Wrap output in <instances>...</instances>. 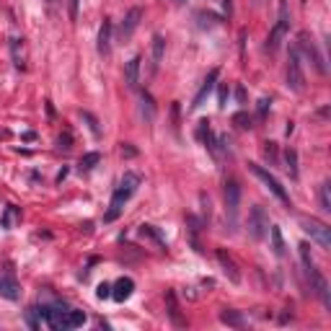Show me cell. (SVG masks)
I'll return each mask as SVG.
<instances>
[{
  "instance_id": "1",
  "label": "cell",
  "mask_w": 331,
  "mask_h": 331,
  "mask_svg": "<svg viewBox=\"0 0 331 331\" xmlns=\"http://www.w3.org/2000/svg\"><path fill=\"white\" fill-rule=\"evenodd\" d=\"M248 171H251L254 176H256L259 182H262V184H264L269 192H272V194H274V197H277L282 204H290V194L284 192V186L277 182V176H274V174H269L266 168H262V166H256V163H248Z\"/></svg>"
},
{
  "instance_id": "2",
  "label": "cell",
  "mask_w": 331,
  "mask_h": 331,
  "mask_svg": "<svg viewBox=\"0 0 331 331\" xmlns=\"http://www.w3.org/2000/svg\"><path fill=\"white\" fill-rule=\"evenodd\" d=\"M300 228L306 233H310L313 240H318L321 248H331V228L326 222L316 220V218H300Z\"/></svg>"
},
{
  "instance_id": "3",
  "label": "cell",
  "mask_w": 331,
  "mask_h": 331,
  "mask_svg": "<svg viewBox=\"0 0 331 331\" xmlns=\"http://www.w3.org/2000/svg\"><path fill=\"white\" fill-rule=\"evenodd\" d=\"M288 28H290V18H288V3H280V18H277V24H274V28H272V34H269V39H266V50L269 52H277L280 50V44H282V39H284V34H288Z\"/></svg>"
},
{
  "instance_id": "4",
  "label": "cell",
  "mask_w": 331,
  "mask_h": 331,
  "mask_svg": "<svg viewBox=\"0 0 331 331\" xmlns=\"http://www.w3.org/2000/svg\"><path fill=\"white\" fill-rule=\"evenodd\" d=\"M288 86L292 91H303L306 88V75H303V68H300V52L298 50H290V60H288Z\"/></svg>"
},
{
  "instance_id": "5",
  "label": "cell",
  "mask_w": 331,
  "mask_h": 331,
  "mask_svg": "<svg viewBox=\"0 0 331 331\" xmlns=\"http://www.w3.org/2000/svg\"><path fill=\"white\" fill-rule=\"evenodd\" d=\"M269 230V218L262 207H251V212H248V236L254 240H262Z\"/></svg>"
},
{
  "instance_id": "6",
  "label": "cell",
  "mask_w": 331,
  "mask_h": 331,
  "mask_svg": "<svg viewBox=\"0 0 331 331\" xmlns=\"http://www.w3.org/2000/svg\"><path fill=\"white\" fill-rule=\"evenodd\" d=\"M298 47L303 50V54H306V57L310 60V62H313V68H316V70H318L321 75H326L324 57L318 54V50H316V42H313V39H310L306 32H300V34H298Z\"/></svg>"
},
{
  "instance_id": "7",
  "label": "cell",
  "mask_w": 331,
  "mask_h": 331,
  "mask_svg": "<svg viewBox=\"0 0 331 331\" xmlns=\"http://www.w3.org/2000/svg\"><path fill=\"white\" fill-rule=\"evenodd\" d=\"M306 274H308V280H310V284H313V292L318 295L321 300H324V306L326 308H331V295H328V284H326V280H324V274L316 269V264L310 262L308 266H306Z\"/></svg>"
},
{
  "instance_id": "8",
  "label": "cell",
  "mask_w": 331,
  "mask_h": 331,
  "mask_svg": "<svg viewBox=\"0 0 331 331\" xmlns=\"http://www.w3.org/2000/svg\"><path fill=\"white\" fill-rule=\"evenodd\" d=\"M132 197V192L130 189H124V186H119L116 192H114V197H112V204H109V212L104 215V222H114L119 215H122V210H124V204H127V200Z\"/></svg>"
},
{
  "instance_id": "9",
  "label": "cell",
  "mask_w": 331,
  "mask_h": 331,
  "mask_svg": "<svg viewBox=\"0 0 331 331\" xmlns=\"http://www.w3.org/2000/svg\"><path fill=\"white\" fill-rule=\"evenodd\" d=\"M238 204H240V186L238 182H228L225 184V210H228L230 218L238 215Z\"/></svg>"
},
{
  "instance_id": "10",
  "label": "cell",
  "mask_w": 331,
  "mask_h": 331,
  "mask_svg": "<svg viewBox=\"0 0 331 331\" xmlns=\"http://www.w3.org/2000/svg\"><path fill=\"white\" fill-rule=\"evenodd\" d=\"M140 18H142V8H132L124 21H122V28H119V36H122V42H127L132 34H134V28L140 26Z\"/></svg>"
},
{
  "instance_id": "11",
  "label": "cell",
  "mask_w": 331,
  "mask_h": 331,
  "mask_svg": "<svg viewBox=\"0 0 331 331\" xmlns=\"http://www.w3.org/2000/svg\"><path fill=\"white\" fill-rule=\"evenodd\" d=\"M218 75H220V70H210V75L204 78V83H202V88L197 91V96H194V104H192V109H200L202 104L207 101V96L212 94V88H215V80H218Z\"/></svg>"
},
{
  "instance_id": "12",
  "label": "cell",
  "mask_w": 331,
  "mask_h": 331,
  "mask_svg": "<svg viewBox=\"0 0 331 331\" xmlns=\"http://www.w3.org/2000/svg\"><path fill=\"white\" fill-rule=\"evenodd\" d=\"M134 292V282L130 277H119L114 284H112V298L116 300V303H124V300Z\"/></svg>"
},
{
  "instance_id": "13",
  "label": "cell",
  "mask_w": 331,
  "mask_h": 331,
  "mask_svg": "<svg viewBox=\"0 0 331 331\" xmlns=\"http://www.w3.org/2000/svg\"><path fill=\"white\" fill-rule=\"evenodd\" d=\"M98 54L109 57L112 54V21L104 18L101 28H98Z\"/></svg>"
},
{
  "instance_id": "14",
  "label": "cell",
  "mask_w": 331,
  "mask_h": 331,
  "mask_svg": "<svg viewBox=\"0 0 331 331\" xmlns=\"http://www.w3.org/2000/svg\"><path fill=\"white\" fill-rule=\"evenodd\" d=\"M140 62H142V57L140 54H134L130 62L124 65V83L130 88H138V78H140Z\"/></svg>"
},
{
  "instance_id": "15",
  "label": "cell",
  "mask_w": 331,
  "mask_h": 331,
  "mask_svg": "<svg viewBox=\"0 0 331 331\" xmlns=\"http://www.w3.org/2000/svg\"><path fill=\"white\" fill-rule=\"evenodd\" d=\"M218 262H220V266H222V272L230 277V282H240V272H238V266H236V262L225 254L222 248L218 251Z\"/></svg>"
},
{
  "instance_id": "16",
  "label": "cell",
  "mask_w": 331,
  "mask_h": 331,
  "mask_svg": "<svg viewBox=\"0 0 331 331\" xmlns=\"http://www.w3.org/2000/svg\"><path fill=\"white\" fill-rule=\"evenodd\" d=\"M18 295H21V288H18L16 280H13V277H0V298L18 300Z\"/></svg>"
},
{
  "instance_id": "17",
  "label": "cell",
  "mask_w": 331,
  "mask_h": 331,
  "mask_svg": "<svg viewBox=\"0 0 331 331\" xmlns=\"http://www.w3.org/2000/svg\"><path fill=\"white\" fill-rule=\"evenodd\" d=\"M220 321H222L225 326H233V328H244V326H246L244 313H240V310H233V308L220 310Z\"/></svg>"
},
{
  "instance_id": "18",
  "label": "cell",
  "mask_w": 331,
  "mask_h": 331,
  "mask_svg": "<svg viewBox=\"0 0 331 331\" xmlns=\"http://www.w3.org/2000/svg\"><path fill=\"white\" fill-rule=\"evenodd\" d=\"M10 52H13V65H16L18 70L26 68V54H24V39L13 36L10 39Z\"/></svg>"
},
{
  "instance_id": "19",
  "label": "cell",
  "mask_w": 331,
  "mask_h": 331,
  "mask_svg": "<svg viewBox=\"0 0 331 331\" xmlns=\"http://www.w3.org/2000/svg\"><path fill=\"white\" fill-rule=\"evenodd\" d=\"M269 236H272V248H274V254L277 256H284V238H282V230L277 228V225H269Z\"/></svg>"
},
{
  "instance_id": "20",
  "label": "cell",
  "mask_w": 331,
  "mask_h": 331,
  "mask_svg": "<svg viewBox=\"0 0 331 331\" xmlns=\"http://www.w3.org/2000/svg\"><path fill=\"white\" fill-rule=\"evenodd\" d=\"M16 222H21V210L13 207V204H8L6 212H3V220H0V225H3V228H13Z\"/></svg>"
},
{
  "instance_id": "21",
  "label": "cell",
  "mask_w": 331,
  "mask_h": 331,
  "mask_svg": "<svg viewBox=\"0 0 331 331\" xmlns=\"http://www.w3.org/2000/svg\"><path fill=\"white\" fill-rule=\"evenodd\" d=\"M163 52H166V39L156 34L153 36V70H158V65L163 62Z\"/></svg>"
},
{
  "instance_id": "22",
  "label": "cell",
  "mask_w": 331,
  "mask_h": 331,
  "mask_svg": "<svg viewBox=\"0 0 331 331\" xmlns=\"http://www.w3.org/2000/svg\"><path fill=\"white\" fill-rule=\"evenodd\" d=\"M284 168H288L290 178H298V153H295L292 148L284 150Z\"/></svg>"
},
{
  "instance_id": "23",
  "label": "cell",
  "mask_w": 331,
  "mask_h": 331,
  "mask_svg": "<svg viewBox=\"0 0 331 331\" xmlns=\"http://www.w3.org/2000/svg\"><path fill=\"white\" fill-rule=\"evenodd\" d=\"M140 236H142V238H150V240H153V244H156L158 248H163V251H166L163 238L156 233V228H153V225H140Z\"/></svg>"
},
{
  "instance_id": "24",
  "label": "cell",
  "mask_w": 331,
  "mask_h": 331,
  "mask_svg": "<svg viewBox=\"0 0 331 331\" xmlns=\"http://www.w3.org/2000/svg\"><path fill=\"white\" fill-rule=\"evenodd\" d=\"M68 328H78V326H83L86 324V313L83 310H68Z\"/></svg>"
},
{
  "instance_id": "25",
  "label": "cell",
  "mask_w": 331,
  "mask_h": 331,
  "mask_svg": "<svg viewBox=\"0 0 331 331\" xmlns=\"http://www.w3.org/2000/svg\"><path fill=\"white\" fill-rule=\"evenodd\" d=\"M98 160H101V153H86V156L80 158V171H91V168H96Z\"/></svg>"
},
{
  "instance_id": "26",
  "label": "cell",
  "mask_w": 331,
  "mask_h": 331,
  "mask_svg": "<svg viewBox=\"0 0 331 331\" xmlns=\"http://www.w3.org/2000/svg\"><path fill=\"white\" fill-rule=\"evenodd\" d=\"M262 153H264V158H266L269 163H272V166H277V163H280V156H277V142H264Z\"/></svg>"
},
{
  "instance_id": "27",
  "label": "cell",
  "mask_w": 331,
  "mask_h": 331,
  "mask_svg": "<svg viewBox=\"0 0 331 331\" xmlns=\"http://www.w3.org/2000/svg\"><path fill=\"white\" fill-rule=\"evenodd\" d=\"M168 316H171V321H174V326H184L186 321L178 316V308H176V300H174V295H168Z\"/></svg>"
},
{
  "instance_id": "28",
  "label": "cell",
  "mask_w": 331,
  "mask_h": 331,
  "mask_svg": "<svg viewBox=\"0 0 331 331\" xmlns=\"http://www.w3.org/2000/svg\"><path fill=\"white\" fill-rule=\"evenodd\" d=\"M138 184H140V176L138 174H124V178H122V184H119V186H124V189H130L132 194H134V189H138Z\"/></svg>"
},
{
  "instance_id": "29",
  "label": "cell",
  "mask_w": 331,
  "mask_h": 331,
  "mask_svg": "<svg viewBox=\"0 0 331 331\" xmlns=\"http://www.w3.org/2000/svg\"><path fill=\"white\" fill-rule=\"evenodd\" d=\"M233 124H236L238 130H248V127H251V116H248L246 112H238V114L233 116Z\"/></svg>"
},
{
  "instance_id": "30",
  "label": "cell",
  "mask_w": 331,
  "mask_h": 331,
  "mask_svg": "<svg viewBox=\"0 0 331 331\" xmlns=\"http://www.w3.org/2000/svg\"><path fill=\"white\" fill-rule=\"evenodd\" d=\"M83 119L88 122V127H91V132H94V138H101V127H98V119L91 114V112H83Z\"/></svg>"
},
{
  "instance_id": "31",
  "label": "cell",
  "mask_w": 331,
  "mask_h": 331,
  "mask_svg": "<svg viewBox=\"0 0 331 331\" xmlns=\"http://www.w3.org/2000/svg\"><path fill=\"white\" fill-rule=\"evenodd\" d=\"M197 18H200V26H215L220 24V16H215V13H197Z\"/></svg>"
},
{
  "instance_id": "32",
  "label": "cell",
  "mask_w": 331,
  "mask_h": 331,
  "mask_svg": "<svg viewBox=\"0 0 331 331\" xmlns=\"http://www.w3.org/2000/svg\"><path fill=\"white\" fill-rule=\"evenodd\" d=\"M328 182L321 186V207H324V212H331V197H328Z\"/></svg>"
},
{
  "instance_id": "33",
  "label": "cell",
  "mask_w": 331,
  "mask_h": 331,
  "mask_svg": "<svg viewBox=\"0 0 331 331\" xmlns=\"http://www.w3.org/2000/svg\"><path fill=\"white\" fill-rule=\"evenodd\" d=\"M142 114H148V119L156 116V109H153V98H150L148 94H142Z\"/></svg>"
},
{
  "instance_id": "34",
  "label": "cell",
  "mask_w": 331,
  "mask_h": 331,
  "mask_svg": "<svg viewBox=\"0 0 331 331\" xmlns=\"http://www.w3.org/2000/svg\"><path fill=\"white\" fill-rule=\"evenodd\" d=\"M57 148H60V150H70V148H72V138H70V132L60 134V138H57Z\"/></svg>"
},
{
  "instance_id": "35",
  "label": "cell",
  "mask_w": 331,
  "mask_h": 331,
  "mask_svg": "<svg viewBox=\"0 0 331 331\" xmlns=\"http://www.w3.org/2000/svg\"><path fill=\"white\" fill-rule=\"evenodd\" d=\"M96 295H98V300H106V298H112V284H98V290H96Z\"/></svg>"
},
{
  "instance_id": "36",
  "label": "cell",
  "mask_w": 331,
  "mask_h": 331,
  "mask_svg": "<svg viewBox=\"0 0 331 331\" xmlns=\"http://www.w3.org/2000/svg\"><path fill=\"white\" fill-rule=\"evenodd\" d=\"M207 134H210V122H207V119H202V122H200V127H197V138L204 142V138H207Z\"/></svg>"
},
{
  "instance_id": "37",
  "label": "cell",
  "mask_w": 331,
  "mask_h": 331,
  "mask_svg": "<svg viewBox=\"0 0 331 331\" xmlns=\"http://www.w3.org/2000/svg\"><path fill=\"white\" fill-rule=\"evenodd\" d=\"M26 321H28V326H32V328H39V321H36V308H32V310L26 313Z\"/></svg>"
},
{
  "instance_id": "38",
  "label": "cell",
  "mask_w": 331,
  "mask_h": 331,
  "mask_svg": "<svg viewBox=\"0 0 331 331\" xmlns=\"http://www.w3.org/2000/svg\"><path fill=\"white\" fill-rule=\"evenodd\" d=\"M225 104H228V88H220V96H218V106L225 109Z\"/></svg>"
},
{
  "instance_id": "39",
  "label": "cell",
  "mask_w": 331,
  "mask_h": 331,
  "mask_svg": "<svg viewBox=\"0 0 331 331\" xmlns=\"http://www.w3.org/2000/svg\"><path fill=\"white\" fill-rule=\"evenodd\" d=\"M269 104H272L269 98H262V101H259V116H262V119H264V116H266V112H269Z\"/></svg>"
},
{
  "instance_id": "40",
  "label": "cell",
  "mask_w": 331,
  "mask_h": 331,
  "mask_svg": "<svg viewBox=\"0 0 331 331\" xmlns=\"http://www.w3.org/2000/svg\"><path fill=\"white\" fill-rule=\"evenodd\" d=\"M70 16H78V0H70Z\"/></svg>"
},
{
  "instance_id": "41",
  "label": "cell",
  "mask_w": 331,
  "mask_h": 331,
  "mask_svg": "<svg viewBox=\"0 0 331 331\" xmlns=\"http://www.w3.org/2000/svg\"><path fill=\"white\" fill-rule=\"evenodd\" d=\"M222 8H225V13L230 16V13H233V0H222Z\"/></svg>"
},
{
  "instance_id": "42",
  "label": "cell",
  "mask_w": 331,
  "mask_h": 331,
  "mask_svg": "<svg viewBox=\"0 0 331 331\" xmlns=\"http://www.w3.org/2000/svg\"><path fill=\"white\" fill-rule=\"evenodd\" d=\"M122 156H130L132 158V156H138V150H134V148H122Z\"/></svg>"
},
{
  "instance_id": "43",
  "label": "cell",
  "mask_w": 331,
  "mask_h": 331,
  "mask_svg": "<svg viewBox=\"0 0 331 331\" xmlns=\"http://www.w3.org/2000/svg\"><path fill=\"white\" fill-rule=\"evenodd\" d=\"M236 96H238V101H240V104L246 101V91H244V88H238V91H236Z\"/></svg>"
},
{
  "instance_id": "44",
  "label": "cell",
  "mask_w": 331,
  "mask_h": 331,
  "mask_svg": "<svg viewBox=\"0 0 331 331\" xmlns=\"http://www.w3.org/2000/svg\"><path fill=\"white\" fill-rule=\"evenodd\" d=\"M186 3V0H174V6H184Z\"/></svg>"
}]
</instances>
